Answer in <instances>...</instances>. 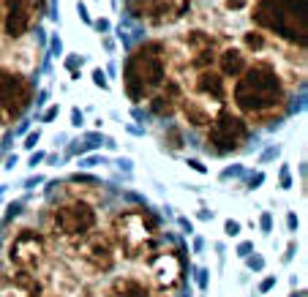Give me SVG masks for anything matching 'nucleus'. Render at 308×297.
Listing matches in <instances>:
<instances>
[{
	"instance_id": "obj_2",
	"label": "nucleus",
	"mask_w": 308,
	"mask_h": 297,
	"mask_svg": "<svg viewBox=\"0 0 308 297\" xmlns=\"http://www.w3.org/2000/svg\"><path fill=\"white\" fill-rule=\"evenodd\" d=\"M166 69H169V52L166 44L161 41H147L129 55L123 69V82H126V93L131 101H145L150 98L156 90L164 87L166 79Z\"/></svg>"
},
{
	"instance_id": "obj_24",
	"label": "nucleus",
	"mask_w": 308,
	"mask_h": 297,
	"mask_svg": "<svg viewBox=\"0 0 308 297\" xmlns=\"http://www.w3.org/2000/svg\"><path fill=\"white\" fill-rule=\"evenodd\" d=\"M38 137H41V134H38V131H33V134H30V137H28V139H25V147H28V150H33V147H36V145H38Z\"/></svg>"
},
{
	"instance_id": "obj_1",
	"label": "nucleus",
	"mask_w": 308,
	"mask_h": 297,
	"mask_svg": "<svg viewBox=\"0 0 308 297\" xmlns=\"http://www.w3.org/2000/svg\"><path fill=\"white\" fill-rule=\"evenodd\" d=\"M235 79L237 82L232 87V101L240 114L262 117V114H270L273 109L284 106L286 87L276 66L257 60L254 66H245V71Z\"/></svg>"
},
{
	"instance_id": "obj_4",
	"label": "nucleus",
	"mask_w": 308,
	"mask_h": 297,
	"mask_svg": "<svg viewBox=\"0 0 308 297\" xmlns=\"http://www.w3.org/2000/svg\"><path fill=\"white\" fill-rule=\"evenodd\" d=\"M158 232V221L147 210L123 213L115 221V240L126 251V256H137L147 248V240Z\"/></svg>"
},
{
	"instance_id": "obj_36",
	"label": "nucleus",
	"mask_w": 308,
	"mask_h": 297,
	"mask_svg": "<svg viewBox=\"0 0 308 297\" xmlns=\"http://www.w3.org/2000/svg\"><path fill=\"white\" fill-rule=\"evenodd\" d=\"M82 297H93V292H90V289H85V292H82Z\"/></svg>"
},
{
	"instance_id": "obj_29",
	"label": "nucleus",
	"mask_w": 308,
	"mask_h": 297,
	"mask_svg": "<svg viewBox=\"0 0 308 297\" xmlns=\"http://www.w3.org/2000/svg\"><path fill=\"white\" fill-rule=\"evenodd\" d=\"M273 283H276V278H267V281H262V286H259V292H267V289H270Z\"/></svg>"
},
{
	"instance_id": "obj_30",
	"label": "nucleus",
	"mask_w": 308,
	"mask_h": 297,
	"mask_svg": "<svg viewBox=\"0 0 308 297\" xmlns=\"http://www.w3.org/2000/svg\"><path fill=\"white\" fill-rule=\"evenodd\" d=\"M71 117H74V126H82V112H79V109H74Z\"/></svg>"
},
{
	"instance_id": "obj_28",
	"label": "nucleus",
	"mask_w": 308,
	"mask_h": 297,
	"mask_svg": "<svg viewBox=\"0 0 308 297\" xmlns=\"http://www.w3.org/2000/svg\"><path fill=\"white\" fill-rule=\"evenodd\" d=\"M197 281H199V286H207V270H199V273H197Z\"/></svg>"
},
{
	"instance_id": "obj_34",
	"label": "nucleus",
	"mask_w": 308,
	"mask_h": 297,
	"mask_svg": "<svg viewBox=\"0 0 308 297\" xmlns=\"http://www.w3.org/2000/svg\"><path fill=\"white\" fill-rule=\"evenodd\" d=\"M262 180H265V174H257V177L251 180V188H254V186H259V183H262Z\"/></svg>"
},
{
	"instance_id": "obj_3",
	"label": "nucleus",
	"mask_w": 308,
	"mask_h": 297,
	"mask_svg": "<svg viewBox=\"0 0 308 297\" xmlns=\"http://www.w3.org/2000/svg\"><path fill=\"white\" fill-rule=\"evenodd\" d=\"M251 22L281 41L305 49V0H254Z\"/></svg>"
},
{
	"instance_id": "obj_7",
	"label": "nucleus",
	"mask_w": 308,
	"mask_h": 297,
	"mask_svg": "<svg viewBox=\"0 0 308 297\" xmlns=\"http://www.w3.org/2000/svg\"><path fill=\"white\" fill-rule=\"evenodd\" d=\"M96 226V210L82 199H71L52 210V232L57 237H85Z\"/></svg>"
},
{
	"instance_id": "obj_21",
	"label": "nucleus",
	"mask_w": 308,
	"mask_h": 297,
	"mask_svg": "<svg viewBox=\"0 0 308 297\" xmlns=\"http://www.w3.org/2000/svg\"><path fill=\"white\" fill-rule=\"evenodd\" d=\"M224 229H226V234H229V237H237V234H240V224H237V221H226Z\"/></svg>"
},
{
	"instance_id": "obj_37",
	"label": "nucleus",
	"mask_w": 308,
	"mask_h": 297,
	"mask_svg": "<svg viewBox=\"0 0 308 297\" xmlns=\"http://www.w3.org/2000/svg\"><path fill=\"white\" fill-rule=\"evenodd\" d=\"M292 297H305V294H303V292H300V294H292Z\"/></svg>"
},
{
	"instance_id": "obj_25",
	"label": "nucleus",
	"mask_w": 308,
	"mask_h": 297,
	"mask_svg": "<svg viewBox=\"0 0 308 297\" xmlns=\"http://www.w3.org/2000/svg\"><path fill=\"white\" fill-rule=\"evenodd\" d=\"M249 265H251L254 270H262V267H265V259H262V256H254V259H249Z\"/></svg>"
},
{
	"instance_id": "obj_17",
	"label": "nucleus",
	"mask_w": 308,
	"mask_h": 297,
	"mask_svg": "<svg viewBox=\"0 0 308 297\" xmlns=\"http://www.w3.org/2000/svg\"><path fill=\"white\" fill-rule=\"evenodd\" d=\"M177 106H180V112L186 114V120H189L194 128H202V126L210 123V112L202 106V101H197V98H180Z\"/></svg>"
},
{
	"instance_id": "obj_9",
	"label": "nucleus",
	"mask_w": 308,
	"mask_h": 297,
	"mask_svg": "<svg viewBox=\"0 0 308 297\" xmlns=\"http://www.w3.org/2000/svg\"><path fill=\"white\" fill-rule=\"evenodd\" d=\"M46 259L44 237L33 229H19L9 246V262L19 270H38Z\"/></svg>"
},
{
	"instance_id": "obj_14",
	"label": "nucleus",
	"mask_w": 308,
	"mask_h": 297,
	"mask_svg": "<svg viewBox=\"0 0 308 297\" xmlns=\"http://www.w3.org/2000/svg\"><path fill=\"white\" fill-rule=\"evenodd\" d=\"M218 74L221 77H240V74L245 71V66H249V57H245V52L240 49V46H226V49L218 52Z\"/></svg>"
},
{
	"instance_id": "obj_12",
	"label": "nucleus",
	"mask_w": 308,
	"mask_h": 297,
	"mask_svg": "<svg viewBox=\"0 0 308 297\" xmlns=\"http://www.w3.org/2000/svg\"><path fill=\"white\" fill-rule=\"evenodd\" d=\"M82 262L90 265L93 273H109L115 267V246L109 237L93 234V237L82 246Z\"/></svg>"
},
{
	"instance_id": "obj_22",
	"label": "nucleus",
	"mask_w": 308,
	"mask_h": 297,
	"mask_svg": "<svg viewBox=\"0 0 308 297\" xmlns=\"http://www.w3.org/2000/svg\"><path fill=\"white\" fill-rule=\"evenodd\" d=\"M30 297H63V294H57V292H46V289H41V286H36L30 292Z\"/></svg>"
},
{
	"instance_id": "obj_35",
	"label": "nucleus",
	"mask_w": 308,
	"mask_h": 297,
	"mask_svg": "<svg viewBox=\"0 0 308 297\" xmlns=\"http://www.w3.org/2000/svg\"><path fill=\"white\" fill-rule=\"evenodd\" d=\"M41 158H44V156H41V153H36V156H33V158H30V166H36V164H38V161H41Z\"/></svg>"
},
{
	"instance_id": "obj_20",
	"label": "nucleus",
	"mask_w": 308,
	"mask_h": 297,
	"mask_svg": "<svg viewBox=\"0 0 308 297\" xmlns=\"http://www.w3.org/2000/svg\"><path fill=\"white\" fill-rule=\"evenodd\" d=\"M93 82H96V87H104V90L109 87V82H106V77H104V71H101V69L93 71Z\"/></svg>"
},
{
	"instance_id": "obj_26",
	"label": "nucleus",
	"mask_w": 308,
	"mask_h": 297,
	"mask_svg": "<svg viewBox=\"0 0 308 297\" xmlns=\"http://www.w3.org/2000/svg\"><path fill=\"white\" fill-rule=\"evenodd\" d=\"M281 186L289 188V166H284V169H281Z\"/></svg>"
},
{
	"instance_id": "obj_8",
	"label": "nucleus",
	"mask_w": 308,
	"mask_h": 297,
	"mask_svg": "<svg viewBox=\"0 0 308 297\" xmlns=\"http://www.w3.org/2000/svg\"><path fill=\"white\" fill-rule=\"evenodd\" d=\"M30 106V82L14 69L0 66V126L19 117Z\"/></svg>"
},
{
	"instance_id": "obj_18",
	"label": "nucleus",
	"mask_w": 308,
	"mask_h": 297,
	"mask_svg": "<svg viewBox=\"0 0 308 297\" xmlns=\"http://www.w3.org/2000/svg\"><path fill=\"white\" fill-rule=\"evenodd\" d=\"M243 46L249 52H254V55H265L267 46H270V41H267V36L262 30H245L243 33Z\"/></svg>"
},
{
	"instance_id": "obj_23",
	"label": "nucleus",
	"mask_w": 308,
	"mask_h": 297,
	"mask_svg": "<svg viewBox=\"0 0 308 297\" xmlns=\"http://www.w3.org/2000/svg\"><path fill=\"white\" fill-rule=\"evenodd\" d=\"M66 66H69V71H77V66H82V57H79V55H69Z\"/></svg>"
},
{
	"instance_id": "obj_31",
	"label": "nucleus",
	"mask_w": 308,
	"mask_h": 297,
	"mask_svg": "<svg viewBox=\"0 0 308 297\" xmlns=\"http://www.w3.org/2000/svg\"><path fill=\"white\" fill-rule=\"evenodd\" d=\"M55 114H57V106H52V109H49V112H46V114H44V123H49V120H52V117H55Z\"/></svg>"
},
{
	"instance_id": "obj_10",
	"label": "nucleus",
	"mask_w": 308,
	"mask_h": 297,
	"mask_svg": "<svg viewBox=\"0 0 308 297\" xmlns=\"http://www.w3.org/2000/svg\"><path fill=\"white\" fill-rule=\"evenodd\" d=\"M189 6L183 0H129V11L131 17L145 19L150 25H166L175 22L186 14Z\"/></svg>"
},
{
	"instance_id": "obj_16",
	"label": "nucleus",
	"mask_w": 308,
	"mask_h": 297,
	"mask_svg": "<svg viewBox=\"0 0 308 297\" xmlns=\"http://www.w3.org/2000/svg\"><path fill=\"white\" fill-rule=\"evenodd\" d=\"M177 87L175 85H169V87H164L158 96H153V98H147V106H150V112L153 114H158V117H166V114H172L177 109Z\"/></svg>"
},
{
	"instance_id": "obj_11",
	"label": "nucleus",
	"mask_w": 308,
	"mask_h": 297,
	"mask_svg": "<svg viewBox=\"0 0 308 297\" xmlns=\"http://www.w3.org/2000/svg\"><path fill=\"white\" fill-rule=\"evenodd\" d=\"M150 278L158 289H175L183 281V256L180 251H158L150 259Z\"/></svg>"
},
{
	"instance_id": "obj_32",
	"label": "nucleus",
	"mask_w": 308,
	"mask_h": 297,
	"mask_svg": "<svg viewBox=\"0 0 308 297\" xmlns=\"http://www.w3.org/2000/svg\"><path fill=\"white\" fill-rule=\"evenodd\" d=\"M249 251H251V243H243L240 246V256H249Z\"/></svg>"
},
{
	"instance_id": "obj_27",
	"label": "nucleus",
	"mask_w": 308,
	"mask_h": 297,
	"mask_svg": "<svg viewBox=\"0 0 308 297\" xmlns=\"http://www.w3.org/2000/svg\"><path fill=\"white\" fill-rule=\"evenodd\" d=\"M270 226H273V218H270V213H265L262 215V229H265V232H270Z\"/></svg>"
},
{
	"instance_id": "obj_13",
	"label": "nucleus",
	"mask_w": 308,
	"mask_h": 297,
	"mask_svg": "<svg viewBox=\"0 0 308 297\" xmlns=\"http://www.w3.org/2000/svg\"><path fill=\"white\" fill-rule=\"evenodd\" d=\"M194 93L207 101H224L226 98V79L218 71H213L210 66L199 69L197 77H194Z\"/></svg>"
},
{
	"instance_id": "obj_5",
	"label": "nucleus",
	"mask_w": 308,
	"mask_h": 297,
	"mask_svg": "<svg viewBox=\"0 0 308 297\" xmlns=\"http://www.w3.org/2000/svg\"><path fill=\"white\" fill-rule=\"evenodd\" d=\"M44 0H0V30L6 38L19 41L38 25Z\"/></svg>"
},
{
	"instance_id": "obj_19",
	"label": "nucleus",
	"mask_w": 308,
	"mask_h": 297,
	"mask_svg": "<svg viewBox=\"0 0 308 297\" xmlns=\"http://www.w3.org/2000/svg\"><path fill=\"white\" fill-rule=\"evenodd\" d=\"M224 6H226V11H240L249 6V0H224Z\"/></svg>"
},
{
	"instance_id": "obj_33",
	"label": "nucleus",
	"mask_w": 308,
	"mask_h": 297,
	"mask_svg": "<svg viewBox=\"0 0 308 297\" xmlns=\"http://www.w3.org/2000/svg\"><path fill=\"white\" fill-rule=\"evenodd\" d=\"M96 28H98V30H106V28H109V22H106V19H98Z\"/></svg>"
},
{
	"instance_id": "obj_6",
	"label": "nucleus",
	"mask_w": 308,
	"mask_h": 297,
	"mask_svg": "<svg viewBox=\"0 0 308 297\" xmlns=\"http://www.w3.org/2000/svg\"><path fill=\"white\" fill-rule=\"evenodd\" d=\"M207 147L213 153H229L243 147V142L249 139V123L240 117L237 112H218L216 117H210L207 123Z\"/></svg>"
},
{
	"instance_id": "obj_15",
	"label": "nucleus",
	"mask_w": 308,
	"mask_h": 297,
	"mask_svg": "<svg viewBox=\"0 0 308 297\" xmlns=\"http://www.w3.org/2000/svg\"><path fill=\"white\" fill-rule=\"evenodd\" d=\"M106 297H150V286L134 275H126V278L112 281V286L106 289Z\"/></svg>"
}]
</instances>
